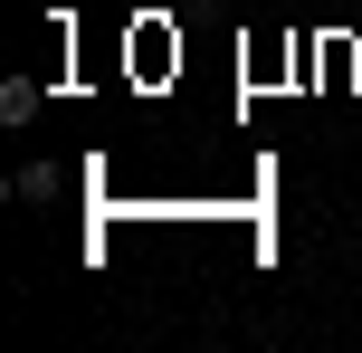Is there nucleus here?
I'll return each instance as SVG.
<instances>
[]
</instances>
